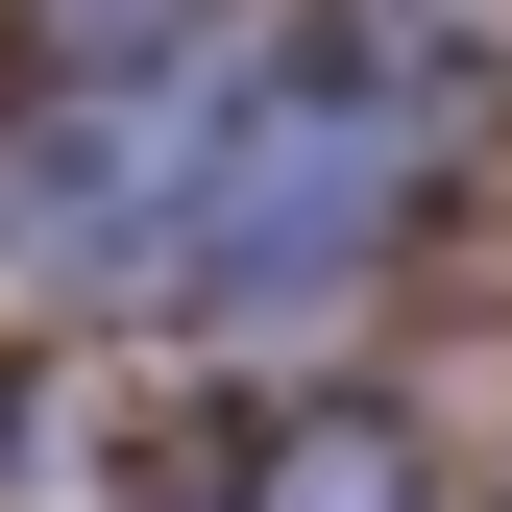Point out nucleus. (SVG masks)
Listing matches in <instances>:
<instances>
[{"label":"nucleus","instance_id":"nucleus-2","mask_svg":"<svg viewBox=\"0 0 512 512\" xmlns=\"http://www.w3.org/2000/svg\"><path fill=\"white\" fill-rule=\"evenodd\" d=\"M171 171H196V98H122V122H49L0 196H25V244H147Z\"/></svg>","mask_w":512,"mask_h":512},{"label":"nucleus","instance_id":"nucleus-1","mask_svg":"<svg viewBox=\"0 0 512 512\" xmlns=\"http://www.w3.org/2000/svg\"><path fill=\"white\" fill-rule=\"evenodd\" d=\"M196 220H220V244H196L220 293H293V269H342V244L391 220V122H366V98H317V122H244V147L196 171Z\"/></svg>","mask_w":512,"mask_h":512}]
</instances>
